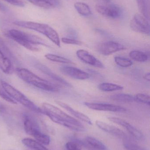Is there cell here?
Here are the masks:
<instances>
[{
    "label": "cell",
    "mask_w": 150,
    "mask_h": 150,
    "mask_svg": "<svg viewBox=\"0 0 150 150\" xmlns=\"http://www.w3.org/2000/svg\"><path fill=\"white\" fill-rule=\"evenodd\" d=\"M8 35L14 41L31 51H39L38 46L40 45L48 46L45 41L40 37L19 30L11 29L8 32Z\"/></svg>",
    "instance_id": "obj_1"
},
{
    "label": "cell",
    "mask_w": 150,
    "mask_h": 150,
    "mask_svg": "<svg viewBox=\"0 0 150 150\" xmlns=\"http://www.w3.org/2000/svg\"><path fill=\"white\" fill-rule=\"evenodd\" d=\"M15 72L22 80L34 87L50 92L59 91V88L55 84L40 77L26 69L17 68Z\"/></svg>",
    "instance_id": "obj_2"
},
{
    "label": "cell",
    "mask_w": 150,
    "mask_h": 150,
    "mask_svg": "<svg viewBox=\"0 0 150 150\" xmlns=\"http://www.w3.org/2000/svg\"><path fill=\"white\" fill-rule=\"evenodd\" d=\"M42 107L45 115L48 116L55 123L64 126L68 128L70 127L71 123L77 125H83L79 121L67 114L59 108L52 104L43 103Z\"/></svg>",
    "instance_id": "obj_3"
},
{
    "label": "cell",
    "mask_w": 150,
    "mask_h": 150,
    "mask_svg": "<svg viewBox=\"0 0 150 150\" xmlns=\"http://www.w3.org/2000/svg\"><path fill=\"white\" fill-rule=\"evenodd\" d=\"M13 23L19 27L33 30L45 35L57 46L60 47V40L57 32L50 25L46 24L30 22L16 21Z\"/></svg>",
    "instance_id": "obj_4"
},
{
    "label": "cell",
    "mask_w": 150,
    "mask_h": 150,
    "mask_svg": "<svg viewBox=\"0 0 150 150\" xmlns=\"http://www.w3.org/2000/svg\"><path fill=\"white\" fill-rule=\"evenodd\" d=\"M1 83L7 93L17 103L18 102L34 112L45 114L43 109L39 107L33 101L29 99L20 91L5 81H1Z\"/></svg>",
    "instance_id": "obj_5"
},
{
    "label": "cell",
    "mask_w": 150,
    "mask_h": 150,
    "mask_svg": "<svg viewBox=\"0 0 150 150\" xmlns=\"http://www.w3.org/2000/svg\"><path fill=\"white\" fill-rule=\"evenodd\" d=\"M130 26L133 30L139 33L149 35V21L141 14H136L130 21Z\"/></svg>",
    "instance_id": "obj_6"
},
{
    "label": "cell",
    "mask_w": 150,
    "mask_h": 150,
    "mask_svg": "<svg viewBox=\"0 0 150 150\" xmlns=\"http://www.w3.org/2000/svg\"><path fill=\"white\" fill-rule=\"evenodd\" d=\"M108 119L110 121L125 128L127 130L128 132L136 139L139 141H143L144 140V136L142 133L138 129L125 120L115 117H108Z\"/></svg>",
    "instance_id": "obj_7"
},
{
    "label": "cell",
    "mask_w": 150,
    "mask_h": 150,
    "mask_svg": "<svg viewBox=\"0 0 150 150\" xmlns=\"http://www.w3.org/2000/svg\"><path fill=\"white\" fill-rule=\"evenodd\" d=\"M84 104L90 109L96 111L122 113L126 112L127 111L125 108L113 104L90 102H85Z\"/></svg>",
    "instance_id": "obj_8"
},
{
    "label": "cell",
    "mask_w": 150,
    "mask_h": 150,
    "mask_svg": "<svg viewBox=\"0 0 150 150\" xmlns=\"http://www.w3.org/2000/svg\"><path fill=\"white\" fill-rule=\"evenodd\" d=\"M126 49L124 45L113 41L104 42L100 45L97 47V51L103 55H111L114 53Z\"/></svg>",
    "instance_id": "obj_9"
},
{
    "label": "cell",
    "mask_w": 150,
    "mask_h": 150,
    "mask_svg": "<svg viewBox=\"0 0 150 150\" xmlns=\"http://www.w3.org/2000/svg\"><path fill=\"white\" fill-rule=\"evenodd\" d=\"M96 124L100 129L103 131L118 138L122 139L123 140L130 139L123 131L115 126L99 120L96 121Z\"/></svg>",
    "instance_id": "obj_10"
},
{
    "label": "cell",
    "mask_w": 150,
    "mask_h": 150,
    "mask_svg": "<svg viewBox=\"0 0 150 150\" xmlns=\"http://www.w3.org/2000/svg\"><path fill=\"white\" fill-rule=\"evenodd\" d=\"M96 9L102 16L110 18H118L120 16L121 14L120 9L114 5L97 4L96 6Z\"/></svg>",
    "instance_id": "obj_11"
},
{
    "label": "cell",
    "mask_w": 150,
    "mask_h": 150,
    "mask_svg": "<svg viewBox=\"0 0 150 150\" xmlns=\"http://www.w3.org/2000/svg\"><path fill=\"white\" fill-rule=\"evenodd\" d=\"M76 55L79 59L88 65L99 68H104V64L95 56L86 50L80 49L77 51Z\"/></svg>",
    "instance_id": "obj_12"
},
{
    "label": "cell",
    "mask_w": 150,
    "mask_h": 150,
    "mask_svg": "<svg viewBox=\"0 0 150 150\" xmlns=\"http://www.w3.org/2000/svg\"><path fill=\"white\" fill-rule=\"evenodd\" d=\"M60 70L63 74L78 80H85L90 77L88 73L74 67L64 66L60 68Z\"/></svg>",
    "instance_id": "obj_13"
},
{
    "label": "cell",
    "mask_w": 150,
    "mask_h": 150,
    "mask_svg": "<svg viewBox=\"0 0 150 150\" xmlns=\"http://www.w3.org/2000/svg\"><path fill=\"white\" fill-rule=\"evenodd\" d=\"M23 120L25 131L28 134L33 137L41 131L38 122L31 115L28 114L24 115Z\"/></svg>",
    "instance_id": "obj_14"
},
{
    "label": "cell",
    "mask_w": 150,
    "mask_h": 150,
    "mask_svg": "<svg viewBox=\"0 0 150 150\" xmlns=\"http://www.w3.org/2000/svg\"><path fill=\"white\" fill-rule=\"evenodd\" d=\"M55 102L57 105L67 110L68 112H69L72 115L75 116L76 118L88 123L89 125H92L91 120L88 116L85 115L84 114L75 110L72 108L70 106L62 101H60V100H55Z\"/></svg>",
    "instance_id": "obj_15"
},
{
    "label": "cell",
    "mask_w": 150,
    "mask_h": 150,
    "mask_svg": "<svg viewBox=\"0 0 150 150\" xmlns=\"http://www.w3.org/2000/svg\"><path fill=\"white\" fill-rule=\"evenodd\" d=\"M0 69L6 74H11L14 71L13 65L9 58L0 51Z\"/></svg>",
    "instance_id": "obj_16"
},
{
    "label": "cell",
    "mask_w": 150,
    "mask_h": 150,
    "mask_svg": "<svg viewBox=\"0 0 150 150\" xmlns=\"http://www.w3.org/2000/svg\"><path fill=\"white\" fill-rule=\"evenodd\" d=\"M38 68L39 69L42 71L44 74H45L47 76H49L52 79H54L55 81H57L58 83H60L62 84L68 86V87H71L72 86L71 84L68 81L63 79L61 77L58 75L54 73L53 71H51V69H49L47 67H46L45 65H42V64H38Z\"/></svg>",
    "instance_id": "obj_17"
},
{
    "label": "cell",
    "mask_w": 150,
    "mask_h": 150,
    "mask_svg": "<svg viewBox=\"0 0 150 150\" xmlns=\"http://www.w3.org/2000/svg\"><path fill=\"white\" fill-rule=\"evenodd\" d=\"M35 6L45 9L55 8L59 4L57 0H28Z\"/></svg>",
    "instance_id": "obj_18"
},
{
    "label": "cell",
    "mask_w": 150,
    "mask_h": 150,
    "mask_svg": "<svg viewBox=\"0 0 150 150\" xmlns=\"http://www.w3.org/2000/svg\"><path fill=\"white\" fill-rule=\"evenodd\" d=\"M138 8L141 15L149 21L150 18V2L149 0H136Z\"/></svg>",
    "instance_id": "obj_19"
},
{
    "label": "cell",
    "mask_w": 150,
    "mask_h": 150,
    "mask_svg": "<svg viewBox=\"0 0 150 150\" xmlns=\"http://www.w3.org/2000/svg\"><path fill=\"white\" fill-rule=\"evenodd\" d=\"M112 100L121 103H132L136 102L134 97L126 93H118L110 96Z\"/></svg>",
    "instance_id": "obj_20"
},
{
    "label": "cell",
    "mask_w": 150,
    "mask_h": 150,
    "mask_svg": "<svg viewBox=\"0 0 150 150\" xmlns=\"http://www.w3.org/2000/svg\"><path fill=\"white\" fill-rule=\"evenodd\" d=\"M22 143L24 145L32 150H48L44 147L43 144L31 138H24L22 140Z\"/></svg>",
    "instance_id": "obj_21"
},
{
    "label": "cell",
    "mask_w": 150,
    "mask_h": 150,
    "mask_svg": "<svg viewBox=\"0 0 150 150\" xmlns=\"http://www.w3.org/2000/svg\"><path fill=\"white\" fill-rule=\"evenodd\" d=\"M85 141L92 148L96 150H107V148L103 143L99 140L92 137H86Z\"/></svg>",
    "instance_id": "obj_22"
},
{
    "label": "cell",
    "mask_w": 150,
    "mask_h": 150,
    "mask_svg": "<svg viewBox=\"0 0 150 150\" xmlns=\"http://www.w3.org/2000/svg\"><path fill=\"white\" fill-rule=\"evenodd\" d=\"M98 88L104 92H112L123 90V86L120 85L109 83H103L98 86Z\"/></svg>",
    "instance_id": "obj_23"
},
{
    "label": "cell",
    "mask_w": 150,
    "mask_h": 150,
    "mask_svg": "<svg viewBox=\"0 0 150 150\" xmlns=\"http://www.w3.org/2000/svg\"><path fill=\"white\" fill-rule=\"evenodd\" d=\"M74 7L77 12L82 16H87L91 14L89 5L84 3L77 2L75 4Z\"/></svg>",
    "instance_id": "obj_24"
},
{
    "label": "cell",
    "mask_w": 150,
    "mask_h": 150,
    "mask_svg": "<svg viewBox=\"0 0 150 150\" xmlns=\"http://www.w3.org/2000/svg\"><path fill=\"white\" fill-rule=\"evenodd\" d=\"M129 56L132 59L137 62H145L149 59V57L146 53L138 50L131 51L129 52Z\"/></svg>",
    "instance_id": "obj_25"
},
{
    "label": "cell",
    "mask_w": 150,
    "mask_h": 150,
    "mask_svg": "<svg viewBox=\"0 0 150 150\" xmlns=\"http://www.w3.org/2000/svg\"><path fill=\"white\" fill-rule=\"evenodd\" d=\"M46 59L48 60L53 62H58V63H63V64H75L70 60L64 57H61L56 54H47L45 55Z\"/></svg>",
    "instance_id": "obj_26"
},
{
    "label": "cell",
    "mask_w": 150,
    "mask_h": 150,
    "mask_svg": "<svg viewBox=\"0 0 150 150\" xmlns=\"http://www.w3.org/2000/svg\"><path fill=\"white\" fill-rule=\"evenodd\" d=\"M114 59L115 63L121 67H129L133 65V62L131 60L125 57L116 56Z\"/></svg>",
    "instance_id": "obj_27"
},
{
    "label": "cell",
    "mask_w": 150,
    "mask_h": 150,
    "mask_svg": "<svg viewBox=\"0 0 150 150\" xmlns=\"http://www.w3.org/2000/svg\"><path fill=\"white\" fill-rule=\"evenodd\" d=\"M123 146L127 150H148L135 143L130 139L123 140Z\"/></svg>",
    "instance_id": "obj_28"
},
{
    "label": "cell",
    "mask_w": 150,
    "mask_h": 150,
    "mask_svg": "<svg viewBox=\"0 0 150 150\" xmlns=\"http://www.w3.org/2000/svg\"><path fill=\"white\" fill-rule=\"evenodd\" d=\"M36 140L43 145H48L50 144V137L42 132H39L33 136Z\"/></svg>",
    "instance_id": "obj_29"
},
{
    "label": "cell",
    "mask_w": 150,
    "mask_h": 150,
    "mask_svg": "<svg viewBox=\"0 0 150 150\" xmlns=\"http://www.w3.org/2000/svg\"><path fill=\"white\" fill-rule=\"evenodd\" d=\"M0 97L5 101L13 104H16L17 103L11 98L9 95L7 93L1 83V80H0Z\"/></svg>",
    "instance_id": "obj_30"
},
{
    "label": "cell",
    "mask_w": 150,
    "mask_h": 150,
    "mask_svg": "<svg viewBox=\"0 0 150 150\" xmlns=\"http://www.w3.org/2000/svg\"><path fill=\"white\" fill-rule=\"evenodd\" d=\"M134 98L136 102L144 103V104H147V105H150L149 95L144 94V93H137L135 96H134Z\"/></svg>",
    "instance_id": "obj_31"
},
{
    "label": "cell",
    "mask_w": 150,
    "mask_h": 150,
    "mask_svg": "<svg viewBox=\"0 0 150 150\" xmlns=\"http://www.w3.org/2000/svg\"><path fill=\"white\" fill-rule=\"evenodd\" d=\"M67 150H82L81 145L75 141H70L65 145Z\"/></svg>",
    "instance_id": "obj_32"
},
{
    "label": "cell",
    "mask_w": 150,
    "mask_h": 150,
    "mask_svg": "<svg viewBox=\"0 0 150 150\" xmlns=\"http://www.w3.org/2000/svg\"><path fill=\"white\" fill-rule=\"evenodd\" d=\"M63 43L68 45H82V42L80 40L70 38H62Z\"/></svg>",
    "instance_id": "obj_33"
},
{
    "label": "cell",
    "mask_w": 150,
    "mask_h": 150,
    "mask_svg": "<svg viewBox=\"0 0 150 150\" xmlns=\"http://www.w3.org/2000/svg\"><path fill=\"white\" fill-rule=\"evenodd\" d=\"M0 51H1L8 56L10 55L9 50L8 49L3 40L1 37H0Z\"/></svg>",
    "instance_id": "obj_34"
},
{
    "label": "cell",
    "mask_w": 150,
    "mask_h": 150,
    "mask_svg": "<svg viewBox=\"0 0 150 150\" xmlns=\"http://www.w3.org/2000/svg\"><path fill=\"white\" fill-rule=\"evenodd\" d=\"M10 4L18 7H23L25 5L24 2L23 0H4Z\"/></svg>",
    "instance_id": "obj_35"
},
{
    "label": "cell",
    "mask_w": 150,
    "mask_h": 150,
    "mask_svg": "<svg viewBox=\"0 0 150 150\" xmlns=\"http://www.w3.org/2000/svg\"><path fill=\"white\" fill-rule=\"evenodd\" d=\"M144 79L147 80V81H150V73H148V74H146L144 75Z\"/></svg>",
    "instance_id": "obj_36"
},
{
    "label": "cell",
    "mask_w": 150,
    "mask_h": 150,
    "mask_svg": "<svg viewBox=\"0 0 150 150\" xmlns=\"http://www.w3.org/2000/svg\"><path fill=\"white\" fill-rule=\"evenodd\" d=\"M6 7H4V6L2 4H1L0 3V10H1L4 11L6 10Z\"/></svg>",
    "instance_id": "obj_37"
},
{
    "label": "cell",
    "mask_w": 150,
    "mask_h": 150,
    "mask_svg": "<svg viewBox=\"0 0 150 150\" xmlns=\"http://www.w3.org/2000/svg\"><path fill=\"white\" fill-rule=\"evenodd\" d=\"M4 109V108L3 106L1 104H0V111H2Z\"/></svg>",
    "instance_id": "obj_38"
},
{
    "label": "cell",
    "mask_w": 150,
    "mask_h": 150,
    "mask_svg": "<svg viewBox=\"0 0 150 150\" xmlns=\"http://www.w3.org/2000/svg\"><path fill=\"white\" fill-rule=\"evenodd\" d=\"M103 1H105V2L107 3L110 2V0H103Z\"/></svg>",
    "instance_id": "obj_39"
}]
</instances>
